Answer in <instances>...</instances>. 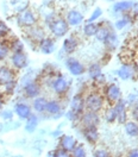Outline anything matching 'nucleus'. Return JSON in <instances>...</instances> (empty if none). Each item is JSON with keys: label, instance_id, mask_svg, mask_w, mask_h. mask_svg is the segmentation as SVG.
Instances as JSON below:
<instances>
[{"label": "nucleus", "instance_id": "1", "mask_svg": "<svg viewBox=\"0 0 138 157\" xmlns=\"http://www.w3.org/2000/svg\"><path fill=\"white\" fill-rule=\"evenodd\" d=\"M105 106V98L98 90H92L85 97V109L92 112H100Z\"/></svg>", "mask_w": 138, "mask_h": 157}, {"label": "nucleus", "instance_id": "2", "mask_svg": "<svg viewBox=\"0 0 138 157\" xmlns=\"http://www.w3.org/2000/svg\"><path fill=\"white\" fill-rule=\"evenodd\" d=\"M85 111V98L82 97V94H75L70 101V109L67 112V118L71 121L79 120Z\"/></svg>", "mask_w": 138, "mask_h": 157}, {"label": "nucleus", "instance_id": "3", "mask_svg": "<svg viewBox=\"0 0 138 157\" xmlns=\"http://www.w3.org/2000/svg\"><path fill=\"white\" fill-rule=\"evenodd\" d=\"M49 29L50 32L56 37V38H61L64 37L69 31V25L67 20L61 17H55L49 21Z\"/></svg>", "mask_w": 138, "mask_h": 157}, {"label": "nucleus", "instance_id": "4", "mask_svg": "<svg viewBox=\"0 0 138 157\" xmlns=\"http://www.w3.org/2000/svg\"><path fill=\"white\" fill-rule=\"evenodd\" d=\"M104 98L111 104H116L118 100L123 98V92L117 83H109L105 87Z\"/></svg>", "mask_w": 138, "mask_h": 157}, {"label": "nucleus", "instance_id": "5", "mask_svg": "<svg viewBox=\"0 0 138 157\" xmlns=\"http://www.w3.org/2000/svg\"><path fill=\"white\" fill-rule=\"evenodd\" d=\"M80 123L82 128H90V126H97L100 124V116L98 112H92V111H85L81 117L79 118Z\"/></svg>", "mask_w": 138, "mask_h": 157}, {"label": "nucleus", "instance_id": "6", "mask_svg": "<svg viewBox=\"0 0 138 157\" xmlns=\"http://www.w3.org/2000/svg\"><path fill=\"white\" fill-rule=\"evenodd\" d=\"M17 20H18V24L23 28H32L37 23V18H36L35 13L29 9L20 11Z\"/></svg>", "mask_w": 138, "mask_h": 157}, {"label": "nucleus", "instance_id": "7", "mask_svg": "<svg viewBox=\"0 0 138 157\" xmlns=\"http://www.w3.org/2000/svg\"><path fill=\"white\" fill-rule=\"evenodd\" d=\"M113 108L117 116V121L119 124L124 125L128 121V102L125 99H120L116 104H113Z\"/></svg>", "mask_w": 138, "mask_h": 157}, {"label": "nucleus", "instance_id": "8", "mask_svg": "<svg viewBox=\"0 0 138 157\" xmlns=\"http://www.w3.org/2000/svg\"><path fill=\"white\" fill-rule=\"evenodd\" d=\"M51 88L55 92V94H57L59 97H63L69 89V82L63 78L62 75H59L52 80L51 82Z\"/></svg>", "mask_w": 138, "mask_h": 157}, {"label": "nucleus", "instance_id": "9", "mask_svg": "<svg viewBox=\"0 0 138 157\" xmlns=\"http://www.w3.org/2000/svg\"><path fill=\"white\" fill-rule=\"evenodd\" d=\"M138 73V68L136 64H131V63H125L118 69L117 74L121 80H132L136 78Z\"/></svg>", "mask_w": 138, "mask_h": 157}, {"label": "nucleus", "instance_id": "10", "mask_svg": "<svg viewBox=\"0 0 138 157\" xmlns=\"http://www.w3.org/2000/svg\"><path fill=\"white\" fill-rule=\"evenodd\" d=\"M66 67L69 70V73L74 76H80V75L85 74V71H86L85 66L79 59H74V57H68L66 59Z\"/></svg>", "mask_w": 138, "mask_h": 157}, {"label": "nucleus", "instance_id": "11", "mask_svg": "<svg viewBox=\"0 0 138 157\" xmlns=\"http://www.w3.org/2000/svg\"><path fill=\"white\" fill-rule=\"evenodd\" d=\"M11 63L14 67V69L20 70V69H24L28 67L29 59H28V56L24 54V51H21V52H12Z\"/></svg>", "mask_w": 138, "mask_h": 157}, {"label": "nucleus", "instance_id": "12", "mask_svg": "<svg viewBox=\"0 0 138 157\" xmlns=\"http://www.w3.org/2000/svg\"><path fill=\"white\" fill-rule=\"evenodd\" d=\"M82 135L83 138L86 139V142L89 143L90 145H95L98 144L100 133L97 126H90V128H82Z\"/></svg>", "mask_w": 138, "mask_h": 157}, {"label": "nucleus", "instance_id": "13", "mask_svg": "<svg viewBox=\"0 0 138 157\" xmlns=\"http://www.w3.org/2000/svg\"><path fill=\"white\" fill-rule=\"evenodd\" d=\"M16 81V73L12 68L0 67V86H6L7 83Z\"/></svg>", "mask_w": 138, "mask_h": 157}, {"label": "nucleus", "instance_id": "14", "mask_svg": "<svg viewBox=\"0 0 138 157\" xmlns=\"http://www.w3.org/2000/svg\"><path fill=\"white\" fill-rule=\"evenodd\" d=\"M59 145L61 149H63V150H66L68 152H71L73 149L78 145V142L71 135H62L59 137Z\"/></svg>", "mask_w": 138, "mask_h": 157}, {"label": "nucleus", "instance_id": "15", "mask_svg": "<svg viewBox=\"0 0 138 157\" xmlns=\"http://www.w3.org/2000/svg\"><path fill=\"white\" fill-rule=\"evenodd\" d=\"M40 93V85L36 81H29L24 86V94L29 99H35Z\"/></svg>", "mask_w": 138, "mask_h": 157}, {"label": "nucleus", "instance_id": "16", "mask_svg": "<svg viewBox=\"0 0 138 157\" xmlns=\"http://www.w3.org/2000/svg\"><path fill=\"white\" fill-rule=\"evenodd\" d=\"M38 48L40 51L44 55H50L52 54L55 49H56V44H55V40L50 37H44L43 39H40V43H38Z\"/></svg>", "mask_w": 138, "mask_h": 157}, {"label": "nucleus", "instance_id": "17", "mask_svg": "<svg viewBox=\"0 0 138 157\" xmlns=\"http://www.w3.org/2000/svg\"><path fill=\"white\" fill-rule=\"evenodd\" d=\"M14 113L18 116L19 119H28V118L32 114V109L30 107L28 104L25 102H18L16 106H14Z\"/></svg>", "mask_w": 138, "mask_h": 157}, {"label": "nucleus", "instance_id": "18", "mask_svg": "<svg viewBox=\"0 0 138 157\" xmlns=\"http://www.w3.org/2000/svg\"><path fill=\"white\" fill-rule=\"evenodd\" d=\"M136 6V4L131 0H123V1H117L113 4V11L116 13H125V12H128L131 11L133 7Z\"/></svg>", "mask_w": 138, "mask_h": 157}, {"label": "nucleus", "instance_id": "19", "mask_svg": "<svg viewBox=\"0 0 138 157\" xmlns=\"http://www.w3.org/2000/svg\"><path fill=\"white\" fill-rule=\"evenodd\" d=\"M67 23L69 26H78L83 21V14L76 10H71L67 13Z\"/></svg>", "mask_w": 138, "mask_h": 157}, {"label": "nucleus", "instance_id": "20", "mask_svg": "<svg viewBox=\"0 0 138 157\" xmlns=\"http://www.w3.org/2000/svg\"><path fill=\"white\" fill-rule=\"evenodd\" d=\"M112 32H113L112 28H111L109 25H107L106 23H105V24H100V25H98V30H97V33H95L94 37L97 38V40L104 43L105 39L107 38Z\"/></svg>", "mask_w": 138, "mask_h": 157}, {"label": "nucleus", "instance_id": "21", "mask_svg": "<svg viewBox=\"0 0 138 157\" xmlns=\"http://www.w3.org/2000/svg\"><path fill=\"white\" fill-rule=\"evenodd\" d=\"M78 45H79L78 38L75 36H69V37H67V38L63 40L62 48H63V51L66 54L70 55V54H73L75 50L78 49Z\"/></svg>", "mask_w": 138, "mask_h": 157}, {"label": "nucleus", "instance_id": "22", "mask_svg": "<svg viewBox=\"0 0 138 157\" xmlns=\"http://www.w3.org/2000/svg\"><path fill=\"white\" fill-rule=\"evenodd\" d=\"M47 102L48 100L43 97H36L32 101V108L37 112V113H43L45 112V108H47Z\"/></svg>", "mask_w": 138, "mask_h": 157}, {"label": "nucleus", "instance_id": "23", "mask_svg": "<svg viewBox=\"0 0 138 157\" xmlns=\"http://www.w3.org/2000/svg\"><path fill=\"white\" fill-rule=\"evenodd\" d=\"M61 109H62V106H61L59 101H57V100H49V101L47 102L45 112L51 114V116L59 114V113H61Z\"/></svg>", "mask_w": 138, "mask_h": 157}, {"label": "nucleus", "instance_id": "24", "mask_svg": "<svg viewBox=\"0 0 138 157\" xmlns=\"http://www.w3.org/2000/svg\"><path fill=\"white\" fill-rule=\"evenodd\" d=\"M124 128H125V132L128 137H137L138 135V123L135 120H130L126 121L124 124Z\"/></svg>", "mask_w": 138, "mask_h": 157}, {"label": "nucleus", "instance_id": "25", "mask_svg": "<svg viewBox=\"0 0 138 157\" xmlns=\"http://www.w3.org/2000/svg\"><path fill=\"white\" fill-rule=\"evenodd\" d=\"M25 120H26V124H25V130H26V132H29V133L35 132L37 126H38V117L32 113V114H31L28 119H25Z\"/></svg>", "mask_w": 138, "mask_h": 157}, {"label": "nucleus", "instance_id": "26", "mask_svg": "<svg viewBox=\"0 0 138 157\" xmlns=\"http://www.w3.org/2000/svg\"><path fill=\"white\" fill-rule=\"evenodd\" d=\"M87 73H88L89 78H92L93 81L97 80V78L102 74V69H101V66L99 63H92L90 66L87 69Z\"/></svg>", "mask_w": 138, "mask_h": 157}, {"label": "nucleus", "instance_id": "27", "mask_svg": "<svg viewBox=\"0 0 138 157\" xmlns=\"http://www.w3.org/2000/svg\"><path fill=\"white\" fill-rule=\"evenodd\" d=\"M104 44H105V47L109 50H114L117 48V45H118V37H117V35H116L114 31L109 35L107 38L105 39Z\"/></svg>", "mask_w": 138, "mask_h": 157}, {"label": "nucleus", "instance_id": "28", "mask_svg": "<svg viewBox=\"0 0 138 157\" xmlns=\"http://www.w3.org/2000/svg\"><path fill=\"white\" fill-rule=\"evenodd\" d=\"M9 47H10V50L12 52H21V51H24V44L18 38L12 39L9 43Z\"/></svg>", "mask_w": 138, "mask_h": 157}, {"label": "nucleus", "instance_id": "29", "mask_svg": "<svg viewBox=\"0 0 138 157\" xmlns=\"http://www.w3.org/2000/svg\"><path fill=\"white\" fill-rule=\"evenodd\" d=\"M97 30H98V24H95L94 21L87 23V24L83 26V33H85L87 37H93V36H95Z\"/></svg>", "mask_w": 138, "mask_h": 157}, {"label": "nucleus", "instance_id": "30", "mask_svg": "<svg viewBox=\"0 0 138 157\" xmlns=\"http://www.w3.org/2000/svg\"><path fill=\"white\" fill-rule=\"evenodd\" d=\"M29 37H30V39L36 40V42L40 43V39L44 38V32L42 31V29H37V28H33V26H32V28L30 29Z\"/></svg>", "mask_w": 138, "mask_h": 157}, {"label": "nucleus", "instance_id": "31", "mask_svg": "<svg viewBox=\"0 0 138 157\" xmlns=\"http://www.w3.org/2000/svg\"><path fill=\"white\" fill-rule=\"evenodd\" d=\"M104 117H105V120H106L107 123H109V124H112V123L117 121V116H116V112H114V108H113V106L107 107L106 109H105Z\"/></svg>", "mask_w": 138, "mask_h": 157}, {"label": "nucleus", "instance_id": "32", "mask_svg": "<svg viewBox=\"0 0 138 157\" xmlns=\"http://www.w3.org/2000/svg\"><path fill=\"white\" fill-rule=\"evenodd\" d=\"M132 23V18L128 16V14H125L123 18H120L119 20L116 21V28L118 30H123L124 28H126L128 24Z\"/></svg>", "mask_w": 138, "mask_h": 157}, {"label": "nucleus", "instance_id": "33", "mask_svg": "<svg viewBox=\"0 0 138 157\" xmlns=\"http://www.w3.org/2000/svg\"><path fill=\"white\" fill-rule=\"evenodd\" d=\"M70 156L71 157H87V151L83 145L78 144L76 147L73 149V151L70 152Z\"/></svg>", "mask_w": 138, "mask_h": 157}, {"label": "nucleus", "instance_id": "34", "mask_svg": "<svg viewBox=\"0 0 138 157\" xmlns=\"http://www.w3.org/2000/svg\"><path fill=\"white\" fill-rule=\"evenodd\" d=\"M10 52V47L7 43H5L2 39H0V61L5 59L9 56Z\"/></svg>", "mask_w": 138, "mask_h": 157}, {"label": "nucleus", "instance_id": "35", "mask_svg": "<svg viewBox=\"0 0 138 157\" xmlns=\"http://www.w3.org/2000/svg\"><path fill=\"white\" fill-rule=\"evenodd\" d=\"M93 157H112V154L109 152L107 149L104 147H98L94 150L93 152Z\"/></svg>", "mask_w": 138, "mask_h": 157}, {"label": "nucleus", "instance_id": "36", "mask_svg": "<svg viewBox=\"0 0 138 157\" xmlns=\"http://www.w3.org/2000/svg\"><path fill=\"white\" fill-rule=\"evenodd\" d=\"M9 33H10V29H9V26H7L2 20H0V39L6 38Z\"/></svg>", "mask_w": 138, "mask_h": 157}, {"label": "nucleus", "instance_id": "37", "mask_svg": "<svg viewBox=\"0 0 138 157\" xmlns=\"http://www.w3.org/2000/svg\"><path fill=\"white\" fill-rule=\"evenodd\" d=\"M101 14H102V10H101L100 7H97L95 10L92 12V14H90V17L88 18V21H87V23H92V21H94V20L99 19V18L101 17Z\"/></svg>", "mask_w": 138, "mask_h": 157}, {"label": "nucleus", "instance_id": "38", "mask_svg": "<svg viewBox=\"0 0 138 157\" xmlns=\"http://www.w3.org/2000/svg\"><path fill=\"white\" fill-rule=\"evenodd\" d=\"M54 156L55 157H71L70 156V152L63 150V149H61V147L56 149V150L54 151Z\"/></svg>", "mask_w": 138, "mask_h": 157}, {"label": "nucleus", "instance_id": "39", "mask_svg": "<svg viewBox=\"0 0 138 157\" xmlns=\"http://www.w3.org/2000/svg\"><path fill=\"white\" fill-rule=\"evenodd\" d=\"M130 114H131L132 119H133L135 121H137V123H138V102H136L135 105H132Z\"/></svg>", "mask_w": 138, "mask_h": 157}, {"label": "nucleus", "instance_id": "40", "mask_svg": "<svg viewBox=\"0 0 138 157\" xmlns=\"http://www.w3.org/2000/svg\"><path fill=\"white\" fill-rule=\"evenodd\" d=\"M5 89H6V92H7L9 94H12L13 90L16 89V81H14V82H11V83H7V85L5 86Z\"/></svg>", "mask_w": 138, "mask_h": 157}, {"label": "nucleus", "instance_id": "41", "mask_svg": "<svg viewBox=\"0 0 138 157\" xmlns=\"http://www.w3.org/2000/svg\"><path fill=\"white\" fill-rule=\"evenodd\" d=\"M1 117L4 118V119H12L13 113H12L11 111H2V112H1Z\"/></svg>", "mask_w": 138, "mask_h": 157}, {"label": "nucleus", "instance_id": "42", "mask_svg": "<svg viewBox=\"0 0 138 157\" xmlns=\"http://www.w3.org/2000/svg\"><path fill=\"white\" fill-rule=\"evenodd\" d=\"M126 157H138V147L131 149L128 152V156Z\"/></svg>", "mask_w": 138, "mask_h": 157}, {"label": "nucleus", "instance_id": "43", "mask_svg": "<svg viewBox=\"0 0 138 157\" xmlns=\"http://www.w3.org/2000/svg\"><path fill=\"white\" fill-rule=\"evenodd\" d=\"M45 157H55L54 156V151H49L48 154H47V156Z\"/></svg>", "mask_w": 138, "mask_h": 157}, {"label": "nucleus", "instance_id": "44", "mask_svg": "<svg viewBox=\"0 0 138 157\" xmlns=\"http://www.w3.org/2000/svg\"><path fill=\"white\" fill-rule=\"evenodd\" d=\"M2 106H4V100H2V98L0 97V109L2 108Z\"/></svg>", "mask_w": 138, "mask_h": 157}, {"label": "nucleus", "instance_id": "45", "mask_svg": "<svg viewBox=\"0 0 138 157\" xmlns=\"http://www.w3.org/2000/svg\"><path fill=\"white\" fill-rule=\"evenodd\" d=\"M135 13H136V16L138 17V7H136V11H135Z\"/></svg>", "mask_w": 138, "mask_h": 157}, {"label": "nucleus", "instance_id": "46", "mask_svg": "<svg viewBox=\"0 0 138 157\" xmlns=\"http://www.w3.org/2000/svg\"><path fill=\"white\" fill-rule=\"evenodd\" d=\"M13 157H23L21 155H17V156H13Z\"/></svg>", "mask_w": 138, "mask_h": 157}, {"label": "nucleus", "instance_id": "47", "mask_svg": "<svg viewBox=\"0 0 138 157\" xmlns=\"http://www.w3.org/2000/svg\"><path fill=\"white\" fill-rule=\"evenodd\" d=\"M105 1H114V0H105Z\"/></svg>", "mask_w": 138, "mask_h": 157}, {"label": "nucleus", "instance_id": "48", "mask_svg": "<svg viewBox=\"0 0 138 157\" xmlns=\"http://www.w3.org/2000/svg\"><path fill=\"white\" fill-rule=\"evenodd\" d=\"M61 1H67V0H61Z\"/></svg>", "mask_w": 138, "mask_h": 157}, {"label": "nucleus", "instance_id": "49", "mask_svg": "<svg viewBox=\"0 0 138 157\" xmlns=\"http://www.w3.org/2000/svg\"><path fill=\"white\" fill-rule=\"evenodd\" d=\"M137 137H138V135H137Z\"/></svg>", "mask_w": 138, "mask_h": 157}]
</instances>
